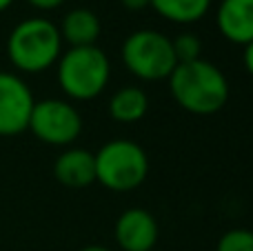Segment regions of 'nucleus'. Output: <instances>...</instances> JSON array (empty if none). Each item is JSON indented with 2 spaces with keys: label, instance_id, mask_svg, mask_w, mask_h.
<instances>
[{
  "label": "nucleus",
  "instance_id": "obj_15",
  "mask_svg": "<svg viewBox=\"0 0 253 251\" xmlns=\"http://www.w3.org/2000/svg\"><path fill=\"white\" fill-rule=\"evenodd\" d=\"M215 251H253V231L251 229H229L215 243Z\"/></svg>",
  "mask_w": 253,
  "mask_h": 251
},
{
  "label": "nucleus",
  "instance_id": "obj_8",
  "mask_svg": "<svg viewBox=\"0 0 253 251\" xmlns=\"http://www.w3.org/2000/svg\"><path fill=\"white\" fill-rule=\"evenodd\" d=\"M158 220L142 207H129L114 225V238L123 251H153L158 243Z\"/></svg>",
  "mask_w": 253,
  "mask_h": 251
},
{
  "label": "nucleus",
  "instance_id": "obj_14",
  "mask_svg": "<svg viewBox=\"0 0 253 251\" xmlns=\"http://www.w3.org/2000/svg\"><path fill=\"white\" fill-rule=\"evenodd\" d=\"M171 47H173V56L178 60V65L182 62H193L202 58V40L198 38L193 31H182L171 40Z\"/></svg>",
  "mask_w": 253,
  "mask_h": 251
},
{
  "label": "nucleus",
  "instance_id": "obj_4",
  "mask_svg": "<svg viewBox=\"0 0 253 251\" xmlns=\"http://www.w3.org/2000/svg\"><path fill=\"white\" fill-rule=\"evenodd\" d=\"M96 182L116 194L133 191L147 180V151L129 138L109 140L96 151Z\"/></svg>",
  "mask_w": 253,
  "mask_h": 251
},
{
  "label": "nucleus",
  "instance_id": "obj_1",
  "mask_svg": "<svg viewBox=\"0 0 253 251\" xmlns=\"http://www.w3.org/2000/svg\"><path fill=\"white\" fill-rule=\"evenodd\" d=\"M167 80L173 100L187 114L213 116L222 111L229 100L227 76L205 58L175 65Z\"/></svg>",
  "mask_w": 253,
  "mask_h": 251
},
{
  "label": "nucleus",
  "instance_id": "obj_5",
  "mask_svg": "<svg viewBox=\"0 0 253 251\" xmlns=\"http://www.w3.org/2000/svg\"><path fill=\"white\" fill-rule=\"evenodd\" d=\"M120 58L125 69L144 83L167 80L178 65L171 38L156 29H138L126 36L120 49Z\"/></svg>",
  "mask_w": 253,
  "mask_h": 251
},
{
  "label": "nucleus",
  "instance_id": "obj_12",
  "mask_svg": "<svg viewBox=\"0 0 253 251\" xmlns=\"http://www.w3.org/2000/svg\"><path fill=\"white\" fill-rule=\"evenodd\" d=\"M107 109H109L111 120L120 125H133L147 116L149 96L144 89L135 87V84H125L111 93Z\"/></svg>",
  "mask_w": 253,
  "mask_h": 251
},
{
  "label": "nucleus",
  "instance_id": "obj_9",
  "mask_svg": "<svg viewBox=\"0 0 253 251\" xmlns=\"http://www.w3.org/2000/svg\"><path fill=\"white\" fill-rule=\"evenodd\" d=\"M53 178L69 189H84L96 182V156L83 147H65L53 163Z\"/></svg>",
  "mask_w": 253,
  "mask_h": 251
},
{
  "label": "nucleus",
  "instance_id": "obj_18",
  "mask_svg": "<svg viewBox=\"0 0 253 251\" xmlns=\"http://www.w3.org/2000/svg\"><path fill=\"white\" fill-rule=\"evenodd\" d=\"M120 4L126 11H142L149 7V0H120Z\"/></svg>",
  "mask_w": 253,
  "mask_h": 251
},
{
  "label": "nucleus",
  "instance_id": "obj_19",
  "mask_svg": "<svg viewBox=\"0 0 253 251\" xmlns=\"http://www.w3.org/2000/svg\"><path fill=\"white\" fill-rule=\"evenodd\" d=\"M78 251H114V249L105 247V245H87V247H83V249H78Z\"/></svg>",
  "mask_w": 253,
  "mask_h": 251
},
{
  "label": "nucleus",
  "instance_id": "obj_3",
  "mask_svg": "<svg viewBox=\"0 0 253 251\" xmlns=\"http://www.w3.org/2000/svg\"><path fill=\"white\" fill-rule=\"evenodd\" d=\"M56 76L65 96L87 102L107 89L111 80V60L98 44L69 47L58 58Z\"/></svg>",
  "mask_w": 253,
  "mask_h": 251
},
{
  "label": "nucleus",
  "instance_id": "obj_16",
  "mask_svg": "<svg viewBox=\"0 0 253 251\" xmlns=\"http://www.w3.org/2000/svg\"><path fill=\"white\" fill-rule=\"evenodd\" d=\"M34 9H40V11H53V9L62 7L67 0H27Z\"/></svg>",
  "mask_w": 253,
  "mask_h": 251
},
{
  "label": "nucleus",
  "instance_id": "obj_13",
  "mask_svg": "<svg viewBox=\"0 0 253 251\" xmlns=\"http://www.w3.org/2000/svg\"><path fill=\"white\" fill-rule=\"evenodd\" d=\"M213 0H149V7L160 18L175 25H193L209 13Z\"/></svg>",
  "mask_w": 253,
  "mask_h": 251
},
{
  "label": "nucleus",
  "instance_id": "obj_7",
  "mask_svg": "<svg viewBox=\"0 0 253 251\" xmlns=\"http://www.w3.org/2000/svg\"><path fill=\"white\" fill-rule=\"evenodd\" d=\"M36 98L29 84L13 71H0V136L27 131Z\"/></svg>",
  "mask_w": 253,
  "mask_h": 251
},
{
  "label": "nucleus",
  "instance_id": "obj_11",
  "mask_svg": "<svg viewBox=\"0 0 253 251\" xmlns=\"http://www.w3.org/2000/svg\"><path fill=\"white\" fill-rule=\"evenodd\" d=\"M58 31L62 42H67L69 47H91L100 38L102 25L96 11L87 7H76L65 13Z\"/></svg>",
  "mask_w": 253,
  "mask_h": 251
},
{
  "label": "nucleus",
  "instance_id": "obj_10",
  "mask_svg": "<svg viewBox=\"0 0 253 251\" xmlns=\"http://www.w3.org/2000/svg\"><path fill=\"white\" fill-rule=\"evenodd\" d=\"M218 31L233 44L253 40V0H222L215 11Z\"/></svg>",
  "mask_w": 253,
  "mask_h": 251
},
{
  "label": "nucleus",
  "instance_id": "obj_2",
  "mask_svg": "<svg viewBox=\"0 0 253 251\" xmlns=\"http://www.w3.org/2000/svg\"><path fill=\"white\" fill-rule=\"evenodd\" d=\"M62 53L58 25L49 18H25L7 38V58L20 74H42Z\"/></svg>",
  "mask_w": 253,
  "mask_h": 251
},
{
  "label": "nucleus",
  "instance_id": "obj_20",
  "mask_svg": "<svg viewBox=\"0 0 253 251\" xmlns=\"http://www.w3.org/2000/svg\"><path fill=\"white\" fill-rule=\"evenodd\" d=\"M13 2H16V0H0V13H2V11H7V9L11 7Z\"/></svg>",
  "mask_w": 253,
  "mask_h": 251
},
{
  "label": "nucleus",
  "instance_id": "obj_6",
  "mask_svg": "<svg viewBox=\"0 0 253 251\" xmlns=\"http://www.w3.org/2000/svg\"><path fill=\"white\" fill-rule=\"evenodd\" d=\"M27 129L44 145L71 147L83 133V116L69 100L44 98L36 100Z\"/></svg>",
  "mask_w": 253,
  "mask_h": 251
},
{
  "label": "nucleus",
  "instance_id": "obj_17",
  "mask_svg": "<svg viewBox=\"0 0 253 251\" xmlns=\"http://www.w3.org/2000/svg\"><path fill=\"white\" fill-rule=\"evenodd\" d=\"M242 62H245V69L249 71V76L253 78V40L249 44H245V53H242Z\"/></svg>",
  "mask_w": 253,
  "mask_h": 251
}]
</instances>
